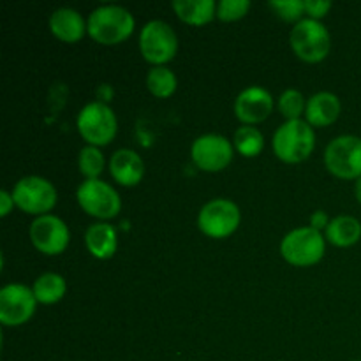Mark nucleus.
I'll use <instances>...</instances> for the list:
<instances>
[{"label":"nucleus","mask_w":361,"mask_h":361,"mask_svg":"<svg viewBox=\"0 0 361 361\" xmlns=\"http://www.w3.org/2000/svg\"><path fill=\"white\" fill-rule=\"evenodd\" d=\"M80 136L92 147H106L118 133V120L111 106L102 101H92L80 109L76 116Z\"/></svg>","instance_id":"nucleus-3"},{"label":"nucleus","mask_w":361,"mask_h":361,"mask_svg":"<svg viewBox=\"0 0 361 361\" xmlns=\"http://www.w3.org/2000/svg\"><path fill=\"white\" fill-rule=\"evenodd\" d=\"M274 95L261 85H250L243 88L235 99V116L243 126H256L264 122L274 111Z\"/></svg>","instance_id":"nucleus-14"},{"label":"nucleus","mask_w":361,"mask_h":361,"mask_svg":"<svg viewBox=\"0 0 361 361\" xmlns=\"http://www.w3.org/2000/svg\"><path fill=\"white\" fill-rule=\"evenodd\" d=\"M14 207L16 203H14L13 194L9 190H0V217H7Z\"/></svg>","instance_id":"nucleus-30"},{"label":"nucleus","mask_w":361,"mask_h":361,"mask_svg":"<svg viewBox=\"0 0 361 361\" xmlns=\"http://www.w3.org/2000/svg\"><path fill=\"white\" fill-rule=\"evenodd\" d=\"M104 166V154L99 147L85 145L78 154V168H80V173L85 176V180H97Z\"/></svg>","instance_id":"nucleus-24"},{"label":"nucleus","mask_w":361,"mask_h":361,"mask_svg":"<svg viewBox=\"0 0 361 361\" xmlns=\"http://www.w3.org/2000/svg\"><path fill=\"white\" fill-rule=\"evenodd\" d=\"M355 361H360V360H355Z\"/></svg>","instance_id":"nucleus-32"},{"label":"nucleus","mask_w":361,"mask_h":361,"mask_svg":"<svg viewBox=\"0 0 361 361\" xmlns=\"http://www.w3.org/2000/svg\"><path fill=\"white\" fill-rule=\"evenodd\" d=\"M233 145L240 155L247 159L257 157L264 148V136L256 126H242L235 130Z\"/></svg>","instance_id":"nucleus-23"},{"label":"nucleus","mask_w":361,"mask_h":361,"mask_svg":"<svg viewBox=\"0 0 361 361\" xmlns=\"http://www.w3.org/2000/svg\"><path fill=\"white\" fill-rule=\"evenodd\" d=\"M271 148L277 159L288 164L307 161L316 148V133L307 120H286L271 137Z\"/></svg>","instance_id":"nucleus-2"},{"label":"nucleus","mask_w":361,"mask_h":361,"mask_svg":"<svg viewBox=\"0 0 361 361\" xmlns=\"http://www.w3.org/2000/svg\"><path fill=\"white\" fill-rule=\"evenodd\" d=\"M37 300L28 286L11 282L0 289V323L7 328L21 326L34 316Z\"/></svg>","instance_id":"nucleus-12"},{"label":"nucleus","mask_w":361,"mask_h":361,"mask_svg":"<svg viewBox=\"0 0 361 361\" xmlns=\"http://www.w3.org/2000/svg\"><path fill=\"white\" fill-rule=\"evenodd\" d=\"M49 30L59 41L62 42H78L88 34L87 20L80 11L73 7H59L49 14Z\"/></svg>","instance_id":"nucleus-16"},{"label":"nucleus","mask_w":361,"mask_h":361,"mask_svg":"<svg viewBox=\"0 0 361 361\" xmlns=\"http://www.w3.org/2000/svg\"><path fill=\"white\" fill-rule=\"evenodd\" d=\"M331 6H334V4H331L330 0H305L307 18L321 21V18H324L330 13Z\"/></svg>","instance_id":"nucleus-28"},{"label":"nucleus","mask_w":361,"mask_h":361,"mask_svg":"<svg viewBox=\"0 0 361 361\" xmlns=\"http://www.w3.org/2000/svg\"><path fill=\"white\" fill-rule=\"evenodd\" d=\"M85 247L95 259H111L118 249V233L109 222H94L85 231Z\"/></svg>","instance_id":"nucleus-18"},{"label":"nucleus","mask_w":361,"mask_h":361,"mask_svg":"<svg viewBox=\"0 0 361 361\" xmlns=\"http://www.w3.org/2000/svg\"><path fill=\"white\" fill-rule=\"evenodd\" d=\"M140 51L152 66H166L178 51V37L171 25L164 20H150L140 34Z\"/></svg>","instance_id":"nucleus-8"},{"label":"nucleus","mask_w":361,"mask_h":361,"mask_svg":"<svg viewBox=\"0 0 361 361\" xmlns=\"http://www.w3.org/2000/svg\"><path fill=\"white\" fill-rule=\"evenodd\" d=\"M250 0H221L217 2V18L222 21L242 20L250 11Z\"/></svg>","instance_id":"nucleus-27"},{"label":"nucleus","mask_w":361,"mask_h":361,"mask_svg":"<svg viewBox=\"0 0 361 361\" xmlns=\"http://www.w3.org/2000/svg\"><path fill=\"white\" fill-rule=\"evenodd\" d=\"M28 238L32 245L44 256H59L69 245L71 231L62 219L53 214H46L32 221L28 228Z\"/></svg>","instance_id":"nucleus-13"},{"label":"nucleus","mask_w":361,"mask_h":361,"mask_svg":"<svg viewBox=\"0 0 361 361\" xmlns=\"http://www.w3.org/2000/svg\"><path fill=\"white\" fill-rule=\"evenodd\" d=\"M355 196H356V200H358V203L361 204V178L356 180V183H355Z\"/></svg>","instance_id":"nucleus-31"},{"label":"nucleus","mask_w":361,"mask_h":361,"mask_svg":"<svg viewBox=\"0 0 361 361\" xmlns=\"http://www.w3.org/2000/svg\"><path fill=\"white\" fill-rule=\"evenodd\" d=\"M242 222V212L235 201L228 197H215L204 203L197 214V228L203 235L214 240L231 236Z\"/></svg>","instance_id":"nucleus-7"},{"label":"nucleus","mask_w":361,"mask_h":361,"mask_svg":"<svg viewBox=\"0 0 361 361\" xmlns=\"http://www.w3.org/2000/svg\"><path fill=\"white\" fill-rule=\"evenodd\" d=\"M330 221L331 219H328L326 212L316 210L312 215H310V228H314V229H317V231L323 233V229L328 228Z\"/></svg>","instance_id":"nucleus-29"},{"label":"nucleus","mask_w":361,"mask_h":361,"mask_svg":"<svg viewBox=\"0 0 361 361\" xmlns=\"http://www.w3.org/2000/svg\"><path fill=\"white\" fill-rule=\"evenodd\" d=\"M136 27L133 13L118 4H102L92 9L87 18L88 35L104 46L120 44L126 41Z\"/></svg>","instance_id":"nucleus-1"},{"label":"nucleus","mask_w":361,"mask_h":361,"mask_svg":"<svg viewBox=\"0 0 361 361\" xmlns=\"http://www.w3.org/2000/svg\"><path fill=\"white\" fill-rule=\"evenodd\" d=\"M76 200L81 210L99 221L108 222L122 210V200L113 185L104 180H83L76 189Z\"/></svg>","instance_id":"nucleus-10"},{"label":"nucleus","mask_w":361,"mask_h":361,"mask_svg":"<svg viewBox=\"0 0 361 361\" xmlns=\"http://www.w3.org/2000/svg\"><path fill=\"white\" fill-rule=\"evenodd\" d=\"M323 159L328 171L337 178H361V137L355 134L334 137L324 148Z\"/></svg>","instance_id":"nucleus-9"},{"label":"nucleus","mask_w":361,"mask_h":361,"mask_svg":"<svg viewBox=\"0 0 361 361\" xmlns=\"http://www.w3.org/2000/svg\"><path fill=\"white\" fill-rule=\"evenodd\" d=\"M109 173L113 180L123 187H134L143 180L145 162L133 148H118L109 159Z\"/></svg>","instance_id":"nucleus-15"},{"label":"nucleus","mask_w":361,"mask_h":361,"mask_svg":"<svg viewBox=\"0 0 361 361\" xmlns=\"http://www.w3.org/2000/svg\"><path fill=\"white\" fill-rule=\"evenodd\" d=\"M324 238L341 249L355 245L361 238V222L353 215H337L324 229Z\"/></svg>","instance_id":"nucleus-19"},{"label":"nucleus","mask_w":361,"mask_h":361,"mask_svg":"<svg viewBox=\"0 0 361 361\" xmlns=\"http://www.w3.org/2000/svg\"><path fill=\"white\" fill-rule=\"evenodd\" d=\"M324 252H326V238L323 233L310 226L293 229L281 242L282 257L289 264L298 268L317 264L324 257Z\"/></svg>","instance_id":"nucleus-5"},{"label":"nucleus","mask_w":361,"mask_h":361,"mask_svg":"<svg viewBox=\"0 0 361 361\" xmlns=\"http://www.w3.org/2000/svg\"><path fill=\"white\" fill-rule=\"evenodd\" d=\"M32 291H34L37 303L53 305V303H59L66 296L67 282L56 271H44L34 281Z\"/></svg>","instance_id":"nucleus-21"},{"label":"nucleus","mask_w":361,"mask_h":361,"mask_svg":"<svg viewBox=\"0 0 361 361\" xmlns=\"http://www.w3.org/2000/svg\"><path fill=\"white\" fill-rule=\"evenodd\" d=\"M289 44L300 60L307 63H317L323 62L330 53L331 35L323 21L305 16L291 28Z\"/></svg>","instance_id":"nucleus-4"},{"label":"nucleus","mask_w":361,"mask_h":361,"mask_svg":"<svg viewBox=\"0 0 361 361\" xmlns=\"http://www.w3.org/2000/svg\"><path fill=\"white\" fill-rule=\"evenodd\" d=\"M173 9L183 23L194 25V27L210 23L217 16L215 0H175Z\"/></svg>","instance_id":"nucleus-20"},{"label":"nucleus","mask_w":361,"mask_h":361,"mask_svg":"<svg viewBox=\"0 0 361 361\" xmlns=\"http://www.w3.org/2000/svg\"><path fill=\"white\" fill-rule=\"evenodd\" d=\"M235 152L233 141L217 133L201 134L190 145V159L197 169L207 173H219L228 168Z\"/></svg>","instance_id":"nucleus-11"},{"label":"nucleus","mask_w":361,"mask_h":361,"mask_svg":"<svg viewBox=\"0 0 361 361\" xmlns=\"http://www.w3.org/2000/svg\"><path fill=\"white\" fill-rule=\"evenodd\" d=\"M341 111L342 104L338 95H335L334 92L321 90L307 99L303 120H307L312 127H328L337 122Z\"/></svg>","instance_id":"nucleus-17"},{"label":"nucleus","mask_w":361,"mask_h":361,"mask_svg":"<svg viewBox=\"0 0 361 361\" xmlns=\"http://www.w3.org/2000/svg\"><path fill=\"white\" fill-rule=\"evenodd\" d=\"M268 7L281 20L295 25L305 16V0H271V2H268Z\"/></svg>","instance_id":"nucleus-26"},{"label":"nucleus","mask_w":361,"mask_h":361,"mask_svg":"<svg viewBox=\"0 0 361 361\" xmlns=\"http://www.w3.org/2000/svg\"><path fill=\"white\" fill-rule=\"evenodd\" d=\"M11 194L21 212L35 217L49 214L59 201L55 185L48 178L37 175H27L18 180Z\"/></svg>","instance_id":"nucleus-6"},{"label":"nucleus","mask_w":361,"mask_h":361,"mask_svg":"<svg viewBox=\"0 0 361 361\" xmlns=\"http://www.w3.org/2000/svg\"><path fill=\"white\" fill-rule=\"evenodd\" d=\"M277 108L286 120H298L305 115L307 99L296 88H288L277 99Z\"/></svg>","instance_id":"nucleus-25"},{"label":"nucleus","mask_w":361,"mask_h":361,"mask_svg":"<svg viewBox=\"0 0 361 361\" xmlns=\"http://www.w3.org/2000/svg\"><path fill=\"white\" fill-rule=\"evenodd\" d=\"M178 87V78L169 67L155 66L147 74V88L157 99L171 97Z\"/></svg>","instance_id":"nucleus-22"}]
</instances>
